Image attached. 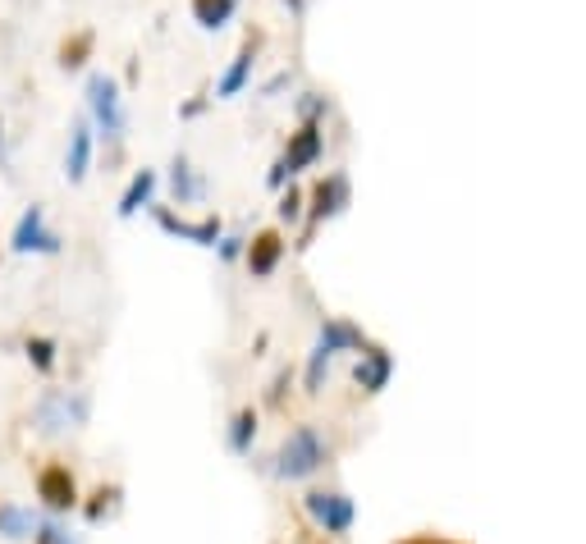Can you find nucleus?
I'll return each mask as SVG.
<instances>
[{"label":"nucleus","instance_id":"f03ea898","mask_svg":"<svg viewBox=\"0 0 586 544\" xmlns=\"http://www.w3.org/2000/svg\"><path fill=\"white\" fill-rule=\"evenodd\" d=\"M325 463V440L316 426H298L285 444L275 453V476L279 481H302V476H312L316 467Z\"/></svg>","mask_w":586,"mask_h":544},{"label":"nucleus","instance_id":"393cba45","mask_svg":"<svg viewBox=\"0 0 586 544\" xmlns=\"http://www.w3.org/2000/svg\"><path fill=\"white\" fill-rule=\"evenodd\" d=\"M298 111H302V119H321L331 105H325V97H308V101H298Z\"/></svg>","mask_w":586,"mask_h":544},{"label":"nucleus","instance_id":"2eb2a0df","mask_svg":"<svg viewBox=\"0 0 586 544\" xmlns=\"http://www.w3.org/2000/svg\"><path fill=\"white\" fill-rule=\"evenodd\" d=\"M252 60H257V47L248 41V47L234 55V64L225 69V78L215 83V97H238V92H244V87H248V78H252Z\"/></svg>","mask_w":586,"mask_h":544},{"label":"nucleus","instance_id":"dca6fc26","mask_svg":"<svg viewBox=\"0 0 586 544\" xmlns=\"http://www.w3.org/2000/svg\"><path fill=\"white\" fill-rule=\"evenodd\" d=\"M170 188H175V202H198L202 198V179L192 174V165L184 156H175V165H170Z\"/></svg>","mask_w":586,"mask_h":544},{"label":"nucleus","instance_id":"4be33fe9","mask_svg":"<svg viewBox=\"0 0 586 544\" xmlns=\"http://www.w3.org/2000/svg\"><path fill=\"white\" fill-rule=\"evenodd\" d=\"M37 544H78V540L64 531L60 521H41V527H37Z\"/></svg>","mask_w":586,"mask_h":544},{"label":"nucleus","instance_id":"a878e982","mask_svg":"<svg viewBox=\"0 0 586 544\" xmlns=\"http://www.w3.org/2000/svg\"><path fill=\"white\" fill-rule=\"evenodd\" d=\"M238 252H244V238H221V256L225 261H234Z\"/></svg>","mask_w":586,"mask_h":544},{"label":"nucleus","instance_id":"b1692460","mask_svg":"<svg viewBox=\"0 0 586 544\" xmlns=\"http://www.w3.org/2000/svg\"><path fill=\"white\" fill-rule=\"evenodd\" d=\"M302 215V192H285V198H279V220H298Z\"/></svg>","mask_w":586,"mask_h":544},{"label":"nucleus","instance_id":"a211bd4d","mask_svg":"<svg viewBox=\"0 0 586 544\" xmlns=\"http://www.w3.org/2000/svg\"><path fill=\"white\" fill-rule=\"evenodd\" d=\"M234 5L238 0H192V18H198L207 33H215V28H225L234 18Z\"/></svg>","mask_w":586,"mask_h":544},{"label":"nucleus","instance_id":"6ab92c4d","mask_svg":"<svg viewBox=\"0 0 586 544\" xmlns=\"http://www.w3.org/2000/svg\"><path fill=\"white\" fill-rule=\"evenodd\" d=\"M252 440H257V412H238L234 426H229V448L234 453H252Z\"/></svg>","mask_w":586,"mask_h":544},{"label":"nucleus","instance_id":"f257e3e1","mask_svg":"<svg viewBox=\"0 0 586 544\" xmlns=\"http://www.w3.org/2000/svg\"><path fill=\"white\" fill-rule=\"evenodd\" d=\"M88 412H92L88 394H78V389H51V394H41V403L33 407V421L41 434H64V430L88 426Z\"/></svg>","mask_w":586,"mask_h":544},{"label":"nucleus","instance_id":"1a4fd4ad","mask_svg":"<svg viewBox=\"0 0 586 544\" xmlns=\"http://www.w3.org/2000/svg\"><path fill=\"white\" fill-rule=\"evenodd\" d=\"M157 225L165 229V233H175V238H188V243H198V248H215L221 243V220L215 215H207V220H179V215H170V211H161L157 206Z\"/></svg>","mask_w":586,"mask_h":544},{"label":"nucleus","instance_id":"6e6552de","mask_svg":"<svg viewBox=\"0 0 586 544\" xmlns=\"http://www.w3.org/2000/svg\"><path fill=\"white\" fill-rule=\"evenodd\" d=\"M37 498L47 504L51 513H70L78 508V485H74V476L70 467H47L37 476Z\"/></svg>","mask_w":586,"mask_h":544},{"label":"nucleus","instance_id":"7ed1b4c3","mask_svg":"<svg viewBox=\"0 0 586 544\" xmlns=\"http://www.w3.org/2000/svg\"><path fill=\"white\" fill-rule=\"evenodd\" d=\"M344 347H366V339H362V330L358 325H349V320H325L321 325V339H316V353H312V362H308V394H316L321 389V380H325V366L335 362V353H344Z\"/></svg>","mask_w":586,"mask_h":544},{"label":"nucleus","instance_id":"f3484780","mask_svg":"<svg viewBox=\"0 0 586 544\" xmlns=\"http://www.w3.org/2000/svg\"><path fill=\"white\" fill-rule=\"evenodd\" d=\"M37 531V517L18 504H0V535L5 540H28Z\"/></svg>","mask_w":586,"mask_h":544},{"label":"nucleus","instance_id":"4468645a","mask_svg":"<svg viewBox=\"0 0 586 544\" xmlns=\"http://www.w3.org/2000/svg\"><path fill=\"white\" fill-rule=\"evenodd\" d=\"M151 192H157V169H138L134 179H128L124 198H120V215L128 220V215H138L142 206H151Z\"/></svg>","mask_w":586,"mask_h":544},{"label":"nucleus","instance_id":"9d476101","mask_svg":"<svg viewBox=\"0 0 586 544\" xmlns=\"http://www.w3.org/2000/svg\"><path fill=\"white\" fill-rule=\"evenodd\" d=\"M92 169V128L88 124H74L70 128V151H64V179L83 184Z\"/></svg>","mask_w":586,"mask_h":544},{"label":"nucleus","instance_id":"bb28decb","mask_svg":"<svg viewBox=\"0 0 586 544\" xmlns=\"http://www.w3.org/2000/svg\"><path fill=\"white\" fill-rule=\"evenodd\" d=\"M412 544H440V540H412Z\"/></svg>","mask_w":586,"mask_h":544},{"label":"nucleus","instance_id":"9b49d317","mask_svg":"<svg viewBox=\"0 0 586 544\" xmlns=\"http://www.w3.org/2000/svg\"><path fill=\"white\" fill-rule=\"evenodd\" d=\"M349 206V179L344 174H331V179H321L316 192H312V220H331Z\"/></svg>","mask_w":586,"mask_h":544},{"label":"nucleus","instance_id":"0eeeda50","mask_svg":"<svg viewBox=\"0 0 586 544\" xmlns=\"http://www.w3.org/2000/svg\"><path fill=\"white\" fill-rule=\"evenodd\" d=\"M302 508H308V517L316 521L325 535H344V531L353 527V517H358L353 498L339 494V490H312L308 498H302Z\"/></svg>","mask_w":586,"mask_h":544},{"label":"nucleus","instance_id":"aec40b11","mask_svg":"<svg viewBox=\"0 0 586 544\" xmlns=\"http://www.w3.org/2000/svg\"><path fill=\"white\" fill-rule=\"evenodd\" d=\"M28 362L37 366L41 376H51L55 371V343L51 339H28Z\"/></svg>","mask_w":586,"mask_h":544},{"label":"nucleus","instance_id":"39448f33","mask_svg":"<svg viewBox=\"0 0 586 544\" xmlns=\"http://www.w3.org/2000/svg\"><path fill=\"white\" fill-rule=\"evenodd\" d=\"M60 243L64 238L47 225V211L41 206H28L24 215H18V225H14V233H10V248L18 252V256H55L60 252Z\"/></svg>","mask_w":586,"mask_h":544},{"label":"nucleus","instance_id":"5701e85b","mask_svg":"<svg viewBox=\"0 0 586 544\" xmlns=\"http://www.w3.org/2000/svg\"><path fill=\"white\" fill-rule=\"evenodd\" d=\"M115 498H120V490H97V494H92V504H88V521H101L105 513L115 508Z\"/></svg>","mask_w":586,"mask_h":544},{"label":"nucleus","instance_id":"20e7f679","mask_svg":"<svg viewBox=\"0 0 586 544\" xmlns=\"http://www.w3.org/2000/svg\"><path fill=\"white\" fill-rule=\"evenodd\" d=\"M88 111H92V119H97V128L111 142H120L124 138V97H120V83L111 78V74H92L88 78Z\"/></svg>","mask_w":586,"mask_h":544},{"label":"nucleus","instance_id":"412c9836","mask_svg":"<svg viewBox=\"0 0 586 544\" xmlns=\"http://www.w3.org/2000/svg\"><path fill=\"white\" fill-rule=\"evenodd\" d=\"M88 51H92V33H78L74 41H64V51H60V64H64V69H78V64L88 60Z\"/></svg>","mask_w":586,"mask_h":544},{"label":"nucleus","instance_id":"f8f14e48","mask_svg":"<svg viewBox=\"0 0 586 544\" xmlns=\"http://www.w3.org/2000/svg\"><path fill=\"white\" fill-rule=\"evenodd\" d=\"M279 256H285V238H279L275 229L257 233L252 243H248V270H252L257 279H266V275L279 266Z\"/></svg>","mask_w":586,"mask_h":544},{"label":"nucleus","instance_id":"ddd939ff","mask_svg":"<svg viewBox=\"0 0 586 544\" xmlns=\"http://www.w3.org/2000/svg\"><path fill=\"white\" fill-rule=\"evenodd\" d=\"M389 371H395V362H389L385 347H366L362 362H358V384L366 389V394H381V389L389 384Z\"/></svg>","mask_w":586,"mask_h":544},{"label":"nucleus","instance_id":"423d86ee","mask_svg":"<svg viewBox=\"0 0 586 544\" xmlns=\"http://www.w3.org/2000/svg\"><path fill=\"white\" fill-rule=\"evenodd\" d=\"M321 151H325V138H321V124L316 119H308L298 128V134L289 138V151L279 156V165L271 169V188H279L289 179V174H298V169H308V165H316L321 161Z\"/></svg>","mask_w":586,"mask_h":544}]
</instances>
